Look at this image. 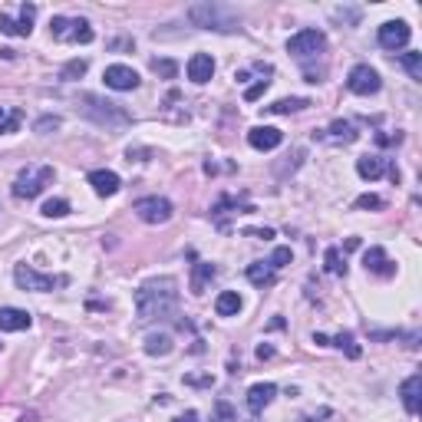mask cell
<instances>
[{
	"instance_id": "obj_1",
	"label": "cell",
	"mask_w": 422,
	"mask_h": 422,
	"mask_svg": "<svg viewBox=\"0 0 422 422\" xmlns=\"http://www.w3.org/2000/svg\"><path fill=\"white\" fill-rule=\"evenodd\" d=\"M178 307V280L175 278H152L135 290V316L139 324L165 320Z\"/></svg>"
},
{
	"instance_id": "obj_2",
	"label": "cell",
	"mask_w": 422,
	"mask_h": 422,
	"mask_svg": "<svg viewBox=\"0 0 422 422\" xmlns=\"http://www.w3.org/2000/svg\"><path fill=\"white\" fill-rule=\"evenodd\" d=\"M79 113L86 115V119H93L96 125H103L106 132H119V129H125V125H132V115L125 113L119 103H109V99L96 96V93H83V96L76 99Z\"/></svg>"
},
{
	"instance_id": "obj_3",
	"label": "cell",
	"mask_w": 422,
	"mask_h": 422,
	"mask_svg": "<svg viewBox=\"0 0 422 422\" xmlns=\"http://www.w3.org/2000/svg\"><path fill=\"white\" fill-rule=\"evenodd\" d=\"M188 20L202 30H218V33H231V30H241V13L228 4H218V0H202V4H192L188 7Z\"/></svg>"
},
{
	"instance_id": "obj_4",
	"label": "cell",
	"mask_w": 422,
	"mask_h": 422,
	"mask_svg": "<svg viewBox=\"0 0 422 422\" xmlns=\"http://www.w3.org/2000/svg\"><path fill=\"white\" fill-rule=\"evenodd\" d=\"M50 182H53V165H37V169H27V172L17 175L13 195H17V198H37Z\"/></svg>"
},
{
	"instance_id": "obj_5",
	"label": "cell",
	"mask_w": 422,
	"mask_h": 422,
	"mask_svg": "<svg viewBox=\"0 0 422 422\" xmlns=\"http://www.w3.org/2000/svg\"><path fill=\"white\" fill-rule=\"evenodd\" d=\"M13 280H17V287L37 290V294H47V290L59 287V284H67V278H50V274H40V270H33L30 264H17Z\"/></svg>"
},
{
	"instance_id": "obj_6",
	"label": "cell",
	"mask_w": 422,
	"mask_h": 422,
	"mask_svg": "<svg viewBox=\"0 0 422 422\" xmlns=\"http://www.w3.org/2000/svg\"><path fill=\"white\" fill-rule=\"evenodd\" d=\"M326 47V37L320 30H300L294 37L287 40V53L297 59H307V57H316V53H324Z\"/></svg>"
},
{
	"instance_id": "obj_7",
	"label": "cell",
	"mask_w": 422,
	"mask_h": 422,
	"mask_svg": "<svg viewBox=\"0 0 422 422\" xmlns=\"http://www.w3.org/2000/svg\"><path fill=\"white\" fill-rule=\"evenodd\" d=\"M380 86H383V79H380V73H376L370 63L353 67L350 76H346V89L356 93V96H373V93H380Z\"/></svg>"
},
{
	"instance_id": "obj_8",
	"label": "cell",
	"mask_w": 422,
	"mask_h": 422,
	"mask_svg": "<svg viewBox=\"0 0 422 422\" xmlns=\"http://www.w3.org/2000/svg\"><path fill=\"white\" fill-rule=\"evenodd\" d=\"M132 211L145 221V224H165V221L172 218V211H175V208H172V202H169V198L149 195V198H139V202L132 205Z\"/></svg>"
},
{
	"instance_id": "obj_9",
	"label": "cell",
	"mask_w": 422,
	"mask_h": 422,
	"mask_svg": "<svg viewBox=\"0 0 422 422\" xmlns=\"http://www.w3.org/2000/svg\"><path fill=\"white\" fill-rule=\"evenodd\" d=\"M413 37V30L406 20H386L383 27H380V47L383 50H403Z\"/></svg>"
},
{
	"instance_id": "obj_10",
	"label": "cell",
	"mask_w": 422,
	"mask_h": 422,
	"mask_svg": "<svg viewBox=\"0 0 422 422\" xmlns=\"http://www.w3.org/2000/svg\"><path fill=\"white\" fill-rule=\"evenodd\" d=\"M106 86L115 89V93H129V89L139 86V73L132 67H125V63H113V67H106L103 73Z\"/></svg>"
},
{
	"instance_id": "obj_11",
	"label": "cell",
	"mask_w": 422,
	"mask_h": 422,
	"mask_svg": "<svg viewBox=\"0 0 422 422\" xmlns=\"http://www.w3.org/2000/svg\"><path fill=\"white\" fill-rule=\"evenodd\" d=\"M33 17H37V7H33V4H23V7H20V20H10L7 13H0V33H7V37H30Z\"/></svg>"
},
{
	"instance_id": "obj_12",
	"label": "cell",
	"mask_w": 422,
	"mask_h": 422,
	"mask_svg": "<svg viewBox=\"0 0 422 422\" xmlns=\"http://www.w3.org/2000/svg\"><path fill=\"white\" fill-rule=\"evenodd\" d=\"M248 142L251 149H258V152H270V149H278L284 142V132L274 129V125H254L248 132Z\"/></svg>"
},
{
	"instance_id": "obj_13",
	"label": "cell",
	"mask_w": 422,
	"mask_h": 422,
	"mask_svg": "<svg viewBox=\"0 0 422 422\" xmlns=\"http://www.w3.org/2000/svg\"><path fill=\"white\" fill-rule=\"evenodd\" d=\"M89 185H93V192L103 195V198H113L119 188H122V178L109 169H96V172H89Z\"/></svg>"
},
{
	"instance_id": "obj_14",
	"label": "cell",
	"mask_w": 422,
	"mask_h": 422,
	"mask_svg": "<svg viewBox=\"0 0 422 422\" xmlns=\"http://www.w3.org/2000/svg\"><path fill=\"white\" fill-rule=\"evenodd\" d=\"M33 316L20 307H0V330L4 333H20V330H30Z\"/></svg>"
},
{
	"instance_id": "obj_15",
	"label": "cell",
	"mask_w": 422,
	"mask_h": 422,
	"mask_svg": "<svg viewBox=\"0 0 422 422\" xmlns=\"http://www.w3.org/2000/svg\"><path fill=\"white\" fill-rule=\"evenodd\" d=\"M363 268L370 270V274H380V278H393L396 268H393V261L386 258V251L383 248H370L363 254Z\"/></svg>"
},
{
	"instance_id": "obj_16",
	"label": "cell",
	"mask_w": 422,
	"mask_h": 422,
	"mask_svg": "<svg viewBox=\"0 0 422 422\" xmlns=\"http://www.w3.org/2000/svg\"><path fill=\"white\" fill-rule=\"evenodd\" d=\"M274 396H278V386H274V383H254L248 389V409H251V413L268 409V406L274 403Z\"/></svg>"
},
{
	"instance_id": "obj_17",
	"label": "cell",
	"mask_w": 422,
	"mask_h": 422,
	"mask_svg": "<svg viewBox=\"0 0 422 422\" xmlns=\"http://www.w3.org/2000/svg\"><path fill=\"white\" fill-rule=\"evenodd\" d=\"M211 76H215V59H211L208 53H195V57L188 59V79L202 86V83H208Z\"/></svg>"
},
{
	"instance_id": "obj_18",
	"label": "cell",
	"mask_w": 422,
	"mask_h": 422,
	"mask_svg": "<svg viewBox=\"0 0 422 422\" xmlns=\"http://www.w3.org/2000/svg\"><path fill=\"white\" fill-rule=\"evenodd\" d=\"M399 396H403V406H406V413L416 416L419 413V396H422V376L413 373L409 380H406L403 386H399Z\"/></svg>"
},
{
	"instance_id": "obj_19",
	"label": "cell",
	"mask_w": 422,
	"mask_h": 422,
	"mask_svg": "<svg viewBox=\"0 0 422 422\" xmlns=\"http://www.w3.org/2000/svg\"><path fill=\"white\" fill-rule=\"evenodd\" d=\"M241 307H244V300H241L238 290H221L218 300H215V310H218V316H238Z\"/></svg>"
},
{
	"instance_id": "obj_20",
	"label": "cell",
	"mask_w": 422,
	"mask_h": 422,
	"mask_svg": "<svg viewBox=\"0 0 422 422\" xmlns=\"http://www.w3.org/2000/svg\"><path fill=\"white\" fill-rule=\"evenodd\" d=\"M356 172H360V178H366V182H376V178L386 172V162L380 155H363V159H356Z\"/></svg>"
},
{
	"instance_id": "obj_21",
	"label": "cell",
	"mask_w": 422,
	"mask_h": 422,
	"mask_svg": "<svg viewBox=\"0 0 422 422\" xmlns=\"http://www.w3.org/2000/svg\"><path fill=\"white\" fill-rule=\"evenodd\" d=\"M248 280L254 287H270L274 284V268H270L268 261H254L248 268Z\"/></svg>"
},
{
	"instance_id": "obj_22",
	"label": "cell",
	"mask_w": 422,
	"mask_h": 422,
	"mask_svg": "<svg viewBox=\"0 0 422 422\" xmlns=\"http://www.w3.org/2000/svg\"><path fill=\"white\" fill-rule=\"evenodd\" d=\"M175 350V343H172V336L169 333H149L145 336V353L149 356H169Z\"/></svg>"
},
{
	"instance_id": "obj_23",
	"label": "cell",
	"mask_w": 422,
	"mask_h": 422,
	"mask_svg": "<svg viewBox=\"0 0 422 422\" xmlns=\"http://www.w3.org/2000/svg\"><path fill=\"white\" fill-rule=\"evenodd\" d=\"M215 274H218V268H215V264H205V261H198V264H195V274H192V294H205V284H208Z\"/></svg>"
},
{
	"instance_id": "obj_24",
	"label": "cell",
	"mask_w": 422,
	"mask_h": 422,
	"mask_svg": "<svg viewBox=\"0 0 422 422\" xmlns=\"http://www.w3.org/2000/svg\"><path fill=\"white\" fill-rule=\"evenodd\" d=\"M67 40H73V43H93V40H96V33H93V27H89L86 20H69Z\"/></svg>"
},
{
	"instance_id": "obj_25",
	"label": "cell",
	"mask_w": 422,
	"mask_h": 422,
	"mask_svg": "<svg viewBox=\"0 0 422 422\" xmlns=\"http://www.w3.org/2000/svg\"><path fill=\"white\" fill-rule=\"evenodd\" d=\"M310 106V99H278V103H270L268 106V113H274V115H287V113H300V109H307Z\"/></svg>"
},
{
	"instance_id": "obj_26",
	"label": "cell",
	"mask_w": 422,
	"mask_h": 422,
	"mask_svg": "<svg viewBox=\"0 0 422 422\" xmlns=\"http://www.w3.org/2000/svg\"><path fill=\"white\" fill-rule=\"evenodd\" d=\"M330 139H333V142H353V139H356L353 122H346V119H336V122L330 125Z\"/></svg>"
},
{
	"instance_id": "obj_27",
	"label": "cell",
	"mask_w": 422,
	"mask_h": 422,
	"mask_svg": "<svg viewBox=\"0 0 422 422\" xmlns=\"http://www.w3.org/2000/svg\"><path fill=\"white\" fill-rule=\"evenodd\" d=\"M399 67L413 79H422V53H399Z\"/></svg>"
},
{
	"instance_id": "obj_28",
	"label": "cell",
	"mask_w": 422,
	"mask_h": 422,
	"mask_svg": "<svg viewBox=\"0 0 422 422\" xmlns=\"http://www.w3.org/2000/svg\"><path fill=\"white\" fill-rule=\"evenodd\" d=\"M333 346L346 350V356H350V360H356V356H360V346L353 343V333H350V330H343V333H336V336H333Z\"/></svg>"
},
{
	"instance_id": "obj_29",
	"label": "cell",
	"mask_w": 422,
	"mask_h": 422,
	"mask_svg": "<svg viewBox=\"0 0 422 422\" xmlns=\"http://www.w3.org/2000/svg\"><path fill=\"white\" fill-rule=\"evenodd\" d=\"M43 215L47 218H63V215H69V202L67 198H50V202H43Z\"/></svg>"
},
{
	"instance_id": "obj_30",
	"label": "cell",
	"mask_w": 422,
	"mask_h": 422,
	"mask_svg": "<svg viewBox=\"0 0 422 422\" xmlns=\"http://www.w3.org/2000/svg\"><path fill=\"white\" fill-rule=\"evenodd\" d=\"M152 69L162 79H175V76H178V63H175V59H152Z\"/></svg>"
},
{
	"instance_id": "obj_31",
	"label": "cell",
	"mask_w": 422,
	"mask_h": 422,
	"mask_svg": "<svg viewBox=\"0 0 422 422\" xmlns=\"http://www.w3.org/2000/svg\"><path fill=\"white\" fill-rule=\"evenodd\" d=\"M83 73H86V59H69L63 73H59V79H79Z\"/></svg>"
},
{
	"instance_id": "obj_32",
	"label": "cell",
	"mask_w": 422,
	"mask_h": 422,
	"mask_svg": "<svg viewBox=\"0 0 422 422\" xmlns=\"http://www.w3.org/2000/svg\"><path fill=\"white\" fill-rule=\"evenodd\" d=\"M326 270H330V274H346V264L343 261H340V251L336 248H326Z\"/></svg>"
},
{
	"instance_id": "obj_33",
	"label": "cell",
	"mask_w": 422,
	"mask_h": 422,
	"mask_svg": "<svg viewBox=\"0 0 422 422\" xmlns=\"http://www.w3.org/2000/svg\"><path fill=\"white\" fill-rule=\"evenodd\" d=\"M290 258H294V254H290V248H278L274 254H270L268 264H270L274 270H280V268H287V264H290Z\"/></svg>"
},
{
	"instance_id": "obj_34",
	"label": "cell",
	"mask_w": 422,
	"mask_h": 422,
	"mask_svg": "<svg viewBox=\"0 0 422 422\" xmlns=\"http://www.w3.org/2000/svg\"><path fill=\"white\" fill-rule=\"evenodd\" d=\"M270 86V79H261V83H254V86H248L244 89V99H248V103H258L261 96H264V89Z\"/></svg>"
},
{
	"instance_id": "obj_35",
	"label": "cell",
	"mask_w": 422,
	"mask_h": 422,
	"mask_svg": "<svg viewBox=\"0 0 422 422\" xmlns=\"http://www.w3.org/2000/svg\"><path fill=\"white\" fill-rule=\"evenodd\" d=\"M20 119H23V115L13 109L7 119H0V132H4V135H7V132H17V129H20Z\"/></svg>"
},
{
	"instance_id": "obj_36",
	"label": "cell",
	"mask_w": 422,
	"mask_h": 422,
	"mask_svg": "<svg viewBox=\"0 0 422 422\" xmlns=\"http://www.w3.org/2000/svg\"><path fill=\"white\" fill-rule=\"evenodd\" d=\"M59 122H63L59 115H43V119H37V125H33V129H37V132H43V135H47L50 129H59Z\"/></svg>"
},
{
	"instance_id": "obj_37",
	"label": "cell",
	"mask_w": 422,
	"mask_h": 422,
	"mask_svg": "<svg viewBox=\"0 0 422 422\" xmlns=\"http://www.w3.org/2000/svg\"><path fill=\"white\" fill-rule=\"evenodd\" d=\"M383 198H380V195H360V198H356V208H383Z\"/></svg>"
},
{
	"instance_id": "obj_38",
	"label": "cell",
	"mask_w": 422,
	"mask_h": 422,
	"mask_svg": "<svg viewBox=\"0 0 422 422\" xmlns=\"http://www.w3.org/2000/svg\"><path fill=\"white\" fill-rule=\"evenodd\" d=\"M215 413H218L221 422H231V419H234V409H231L224 399H218V403H215Z\"/></svg>"
},
{
	"instance_id": "obj_39",
	"label": "cell",
	"mask_w": 422,
	"mask_h": 422,
	"mask_svg": "<svg viewBox=\"0 0 422 422\" xmlns=\"http://www.w3.org/2000/svg\"><path fill=\"white\" fill-rule=\"evenodd\" d=\"M333 17H336V20H350V23H356V20H360V13H356V10H343V7H340V10H333Z\"/></svg>"
},
{
	"instance_id": "obj_40",
	"label": "cell",
	"mask_w": 422,
	"mask_h": 422,
	"mask_svg": "<svg viewBox=\"0 0 422 422\" xmlns=\"http://www.w3.org/2000/svg\"><path fill=\"white\" fill-rule=\"evenodd\" d=\"M185 383L188 386H211L215 380H211V376H185Z\"/></svg>"
},
{
	"instance_id": "obj_41",
	"label": "cell",
	"mask_w": 422,
	"mask_h": 422,
	"mask_svg": "<svg viewBox=\"0 0 422 422\" xmlns=\"http://www.w3.org/2000/svg\"><path fill=\"white\" fill-rule=\"evenodd\" d=\"M172 422H202V416L195 413V409H188V413H182V416H175Z\"/></svg>"
},
{
	"instance_id": "obj_42",
	"label": "cell",
	"mask_w": 422,
	"mask_h": 422,
	"mask_svg": "<svg viewBox=\"0 0 422 422\" xmlns=\"http://www.w3.org/2000/svg\"><path fill=\"white\" fill-rule=\"evenodd\" d=\"M248 234H251V238H264V241H268V238H274V231H270V228H261V231H248Z\"/></svg>"
},
{
	"instance_id": "obj_43",
	"label": "cell",
	"mask_w": 422,
	"mask_h": 422,
	"mask_svg": "<svg viewBox=\"0 0 422 422\" xmlns=\"http://www.w3.org/2000/svg\"><path fill=\"white\" fill-rule=\"evenodd\" d=\"M258 356H261V360H270V356H274V350H270V346H264V343H261V346H258Z\"/></svg>"
},
{
	"instance_id": "obj_44",
	"label": "cell",
	"mask_w": 422,
	"mask_h": 422,
	"mask_svg": "<svg viewBox=\"0 0 422 422\" xmlns=\"http://www.w3.org/2000/svg\"><path fill=\"white\" fill-rule=\"evenodd\" d=\"M314 343H316V346H330V340H326L324 333H314Z\"/></svg>"
},
{
	"instance_id": "obj_45",
	"label": "cell",
	"mask_w": 422,
	"mask_h": 422,
	"mask_svg": "<svg viewBox=\"0 0 422 422\" xmlns=\"http://www.w3.org/2000/svg\"><path fill=\"white\" fill-rule=\"evenodd\" d=\"M0 119H4V106H0Z\"/></svg>"
},
{
	"instance_id": "obj_46",
	"label": "cell",
	"mask_w": 422,
	"mask_h": 422,
	"mask_svg": "<svg viewBox=\"0 0 422 422\" xmlns=\"http://www.w3.org/2000/svg\"><path fill=\"white\" fill-rule=\"evenodd\" d=\"M251 422H254V419H251Z\"/></svg>"
}]
</instances>
